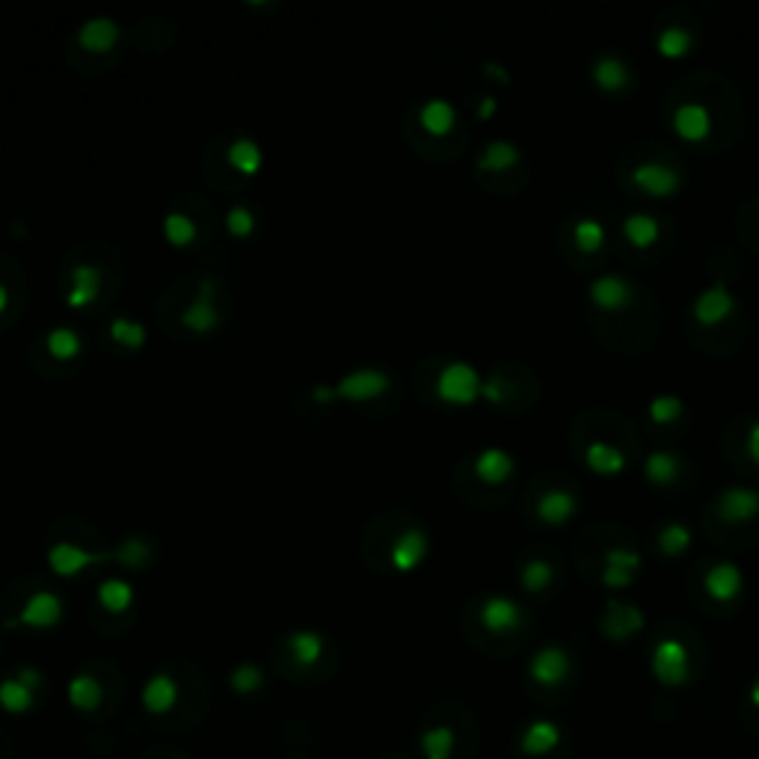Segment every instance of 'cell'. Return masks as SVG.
<instances>
[{
	"instance_id": "1",
	"label": "cell",
	"mask_w": 759,
	"mask_h": 759,
	"mask_svg": "<svg viewBox=\"0 0 759 759\" xmlns=\"http://www.w3.org/2000/svg\"><path fill=\"white\" fill-rule=\"evenodd\" d=\"M436 395L454 407H469L483 395V377L472 362L454 359L436 377Z\"/></svg>"
},
{
	"instance_id": "2",
	"label": "cell",
	"mask_w": 759,
	"mask_h": 759,
	"mask_svg": "<svg viewBox=\"0 0 759 759\" xmlns=\"http://www.w3.org/2000/svg\"><path fill=\"white\" fill-rule=\"evenodd\" d=\"M217 279L213 276H202L193 296H190V303L184 306L182 312V324L196 332V336H211L213 329L220 327V308H217Z\"/></svg>"
},
{
	"instance_id": "3",
	"label": "cell",
	"mask_w": 759,
	"mask_h": 759,
	"mask_svg": "<svg viewBox=\"0 0 759 759\" xmlns=\"http://www.w3.org/2000/svg\"><path fill=\"white\" fill-rule=\"evenodd\" d=\"M389 386H391V377L383 371V368H374V365L353 368V371L341 374L336 383H332V389H336V400H353V403L374 400L383 395V391H389Z\"/></svg>"
},
{
	"instance_id": "4",
	"label": "cell",
	"mask_w": 759,
	"mask_h": 759,
	"mask_svg": "<svg viewBox=\"0 0 759 759\" xmlns=\"http://www.w3.org/2000/svg\"><path fill=\"white\" fill-rule=\"evenodd\" d=\"M47 567L54 569L59 578H75L80 576L83 569H89L92 564H107V561H116V552H89L83 549L78 543H68V540H59L54 543L51 549H47Z\"/></svg>"
},
{
	"instance_id": "5",
	"label": "cell",
	"mask_w": 759,
	"mask_h": 759,
	"mask_svg": "<svg viewBox=\"0 0 759 759\" xmlns=\"http://www.w3.org/2000/svg\"><path fill=\"white\" fill-rule=\"evenodd\" d=\"M63 620V599L54 590H36L27 597V602L21 605V611L16 620H9L6 626H30V629H51Z\"/></svg>"
},
{
	"instance_id": "6",
	"label": "cell",
	"mask_w": 759,
	"mask_h": 759,
	"mask_svg": "<svg viewBox=\"0 0 759 759\" xmlns=\"http://www.w3.org/2000/svg\"><path fill=\"white\" fill-rule=\"evenodd\" d=\"M427 552H431V537H427V531L419 525H410L398 534L395 543H391L389 561L398 573H412V569L421 567Z\"/></svg>"
},
{
	"instance_id": "7",
	"label": "cell",
	"mask_w": 759,
	"mask_h": 759,
	"mask_svg": "<svg viewBox=\"0 0 759 759\" xmlns=\"http://www.w3.org/2000/svg\"><path fill=\"white\" fill-rule=\"evenodd\" d=\"M590 300L605 312H620L635 300V282L623 273H602L590 282Z\"/></svg>"
},
{
	"instance_id": "8",
	"label": "cell",
	"mask_w": 759,
	"mask_h": 759,
	"mask_svg": "<svg viewBox=\"0 0 759 759\" xmlns=\"http://www.w3.org/2000/svg\"><path fill=\"white\" fill-rule=\"evenodd\" d=\"M101 270L95 265H75L68 270V285H66V306L68 308H89L101 296Z\"/></svg>"
},
{
	"instance_id": "9",
	"label": "cell",
	"mask_w": 759,
	"mask_h": 759,
	"mask_svg": "<svg viewBox=\"0 0 759 759\" xmlns=\"http://www.w3.org/2000/svg\"><path fill=\"white\" fill-rule=\"evenodd\" d=\"M119 39H122V27H119V21L110 16H89L78 27V42L83 51H89V54L113 51Z\"/></svg>"
},
{
	"instance_id": "10",
	"label": "cell",
	"mask_w": 759,
	"mask_h": 759,
	"mask_svg": "<svg viewBox=\"0 0 759 759\" xmlns=\"http://www.w3.org/2000/svg\"><path fill=\"white\" fill-rule=\"evenodd\" d=\"M733 308H735L733 291L723 282H715V285H706V288L694 296L691 315L700 320V324H721Z\"/></svg>"
},
{
	"instance_id": "11",
	"label": "cell",
	"mask_w": 759,
	"mask_h": 759,
	"mask_svg": "<svg viewBox=\"0 0 759 759\" xmlns=\"http://www.w3.org/2000/svg\"><path fill=\"white\" fill-rule=\"evenodd\" d=\"M635 184L640 190H647L652 196H671L680 190L682 184V172L671 163H659V161H647L635 170Z\"/></svg>"
},
{
	"instance_id": "12",
	"label": "cell",
	"mask_w": 759,
	"mask_h": 759,
	"mask_svg": "<svg viewBox=\"0 0 759 759\" xmlns=\"http://www.w3.org/2000/svg\"><path fill=\"white\" fill-rule=\"evenodd\" d=\"M671 125L682 140L700 142V140H706L712 130V113H709V107L700 101H682L673 110Z\"/></svg>"
},
{
	"instance_id": "13",
	"label": "cell",
	"mask_w": 759,
	"mask_h": 759,
	"mask_svg": "<svg viewBox=\"0 0 759 759\" xmlns=\"http://www.w3.org/2000/svg\"><path fill=\"white\" fill-rule=\"evenodd\" d=\"M718 514L730 522H744V519H754L759 514V490L754 486H727L721 495H718Z\"/></svg>"
},
{
	"instance_id": "14",
	"label": "cell",
	"mask_w": 759,
	"mask_h": 759,
	"mask_svg": "<svg viewBox=\"0 0 759 759\" xmlns=\"http://www.w3.org/2000/svg\"><path fill=\"white\" fill-rule=\"evenodd\" d=\"M419 125L431 137H445L457 125V107L448 99H442V95H433V99H427L419 107Z\"/></svg>"
},
{
	"instance_id": "15",
	"label": "cell",
	"mask_w": 759,
	"mask_h": 759,
	"mask_svg": "<svg viewBox=\"0 0 759 759\" xmlns=\"http://www.w3.org/2000/svg\"><path fill=\"white\" fill-rule=\"evenodd\" d=\"M142 706H146V712H151V715H166L172 706H175V700H178V682L172 680L170 673H151L146 685H142Z\"/></svg>"
},
{
	"instance_id": "16",
	"label": "cell",
	"mask_w": 759,
	"mask_h": 759,
	"mask_svg": "<svg viewBox=\"0 0 759 759\" xmlns=\"http://www.w3.org/2000/svg\"><path fill=\"white\" fill-rule=\"evenodd\" d=\"M516 469V460L510 451L490 445L478 451V457H474V474L483 481V483H504L510 474Z\"/></svg>"
},
{
	"instance_id": "17",
	"label": "cell",
	"mask_w": 759,
	"mask_h": 759,
	"mask_svg": "<svg viewBox=\"0 0 759 759\" xmlns=\"http://www.w3.org/2000/svg\"><path fill=\"white\" fill-rule=\"evenodd\" d=\"M481 623L490 632H510L522 623V608L510 597H486L481 605Z\"/></svg>"
},
{
	"instance_id": "18",
	"label": "cell",
	"mask_w": 759,
	"mask_h": 759,
	"mask_svg": "<svg viewBox=\"0 0 759 759\" xmlns=\"http://www.w3.org/2000/svg\"><path fill=\"white\" fill-rule=\"evenodd\" d=\"M225 161H229L232 170H237L241 175H258L261 166H265V149L255 137H234L225 149Z\"/></svg>"
},
{
	"instance_id": "19",
	"label": "cell",
	"mask_w": 759,
	"mask_h": 759,
	"mask_svg": "<svg viewBox=\"0 0 759 759\" xmlns=\"http://www.w3.org/2000/svg\"><path fill=\"white\" fill-rule=\"evenodd\" d=\"M593 80H597L602 89L620 92L629 87V80H632V68H629V63L620 54H602V57H597V63H593Z\"/></svg>"
},
{
	"instance_id": "20",
	"label": "cell",
	"mask_w": 759,
	"mask_h": 759,
	"mask_svg": "<svg viewBox=\"0 0 759 759\" xmlns=\"http://www.w3.org/2000/svg\"><path fill=\"white\" fill-rule=\"evenodd\" d=\"M95 597H99V605H101L104 611L125 614L130 605H134V585H130L128 578L110 576V578L99 581V587H95Z\"/></svg>"
},
{
	"instance_id": "21",
	"label": "cell",
	"mask_w": 759,
	"mask_h": 759,
	"mask_svg": "<svg viewBox=\"0 0 759 759\" xmlns=\"http://www.w3.org/2000/svg\"><path fill=\"white\" fill-rule=\"evenodd\" d=\"M45 350L59 362H71L83 353V338H80V332L75 327L57 324V327H51L45 332Z\"/></svg>"
},
{
	"instance_id": "22",
	"label": "cell",
	"mask_w": 759,
	"mask_h": 759,
	"mask_svg": "<svg viewBox=\"0 0 759 759\" xmlns=\"http://www.w3.org/2000/svg\"><path fill=\"white\" fill-rule=\"evenodd\" d=\"M638 564H640V555L635 549H608V555H605L602 581L611 587H623V585H629V578L635 576Z\"/></svg>"
},
{
	"instance_id": "23",
	"label": "cell",
	"mask_w": 759,
	"mask_h": 759,
	"mask_svg": "<svg viewBox=\"0 0 759 759\" xmlns=\"http://www.w3.org/2000/svg\"><path fill=\"white\" fill-rule=\"evenodd\" d=\"M742 569L730 564V561H718L715 567L706 573V587L709 593L715 599H733V597H739V590H742Z\"/></svg>"
},
{
	"instance_id": "24",
	"label": "cell",
	"mask_w": 759,
	"mask_h": 759,
	"mask_svg": "<svg viewBox=\"0 0 759 759\" xmlns=\"http://www.w3.org/2000/svg\"><path fill=\"white\" fill-rule=\"evenodd\" d=\"M623 234L635 246H652L661 234V220L652 211H632L623 220Z\"/></svg>"
},
{
	"instance_id": "25",
	"label": "cell",
	"mask_w": 759,
	"mask_h": 759,
	"mask_svg": "<svg viewBox=\"0 0 759 759\" xmlns=\"http://www.w3.org/2000/svg\"><path fill=\"white\" fill-rule=\"evenodd\" d=\"M163 237L166 244L175 246V249H187L196 244L199 237V225L196 220L190 217L184 211H166L163 213Z\"/></svg>"
},
{
	"instance_id": "26",
	"label": "cell",
	"mask_w": 759,
	"mask_h": 759,
	"mask_svg": "<svg viewBox=\"0 0 759 759\" xmlns=\"http://www.w3.org/2000/svg\"><path fill=\"white\" fill-rule=\"evenodd\" d=\"M680 472H682V460L680 454H673V451L668 448H656V451H650L647 460H644V474H647V481L652 483H673L676 478H680Z\"/></svg>"
},
{
	"instance_id": "27",
	"label": "cell",
	"mask_w": 759,
	"mask_h": 759,
	"mask_svg": "<svg viewBox=\"0 0 759 759\" xmlns=\"http://www.w3.org/2000/svg\"><path fill=\"white\" fill-rule=\"evenodd\" d=\"M576 495L573 493H567V490H546L540 495V502H537V514L543 522H549V525H561V522H567L569 516L576 514Z\"/></svg>"
},
{
	"instance_id": "28",
	"label": "cell",
	"mask_w": 759,
	"mask_h": 759,
	"mask_svg": "<svg viewBox=\"0 0 759 759\" xmlns=\"http://www.w3.org/2000/svg\"><path fill=\"white\" fill-rule=\"evenodd\" d=\"M288 650L296 664L312 668V664L324 656V635L315 632V629H296V632L288 635Z\"/></svg>"
},
{
	"instance_id": "29",
	"label": "cell",
	"mask_w": 759,
	"mask_h": 759,
	"mask_svg": "<svg viewBox=\"0 0 759 759\" xmlns=\"http://www.w3.org/2000/svg\"><path fill=\"white\" fill-rule=\"evenodd\" d=\"M519 149L510 140H490L478 154V166L486 172H504L510 166H516Z\"/></svg>"
},
{
	"instance_id": "30",
	"label": "cell",
	"mask_w": 759,
	"mask_h": 759,
	"mask_svg": "<svg viewBox=\"0 0 759 759\" xmlns=\"http://www.w3.org/2000/svg\"><path fill=\"white\" fill-rule=\"evenodd\" d=\"M107 336H110L119 348H128V350H140L142 344H146L149 338V329L142 320L137 317H125V315H119L110 320V327H107Z\"/></svg>"
},
{
	"instance_id": "31",
	"label": "cell",
	"mask_w": 759,
	"mask_h": 759,
	"mask_svg": "<svg viewBox=\"0 0 759 759\" xmlns=\"http://www.w3.org/2000/svg\"><path fill=\"white\" fill-rule=\"evenodd\" d=\"M68 700H71V706H75V709L92 712L95 706L101 703V682L95 680V676H89V673L71 676V682H68Z\"/></svg>"
},
{
	"instance_id": "32",
	"label": "cell",
	"mask_w": 759,
	"mask_h": 759,
	"mask_svg": "<svg viewBox=\"0 0 759 759\" xmlns=\"http://www.w3.org/2000/svg\"><path fill=\"white\" fill-rule=\"evenodd\" d=\"M0 706L12 715H21L33 706V688L24 685L18 676H9V680L0 682Z\"/></svg>"
},
{
	"instance_id": "33",
	"label": "cell",
	"mask_w": 759,
	"mask_h": 759,
	"mask_svg": "<svg viewBox=\"0 0 759 759\" xmlns=\"http://www.w3.org/2000/svg\"><path fill=\"white\" fill-rule=\"evenodd\" d=\"M573 244L581 253H597L605 244V225L597 217H578L573 223Z\"/></svg>"
},
{
	"instance_id": "34",
	"label": "cell",
	"mask_w": 759,
	"mask_h": 759,
	"mask_svg": "<svg viewBox=\"0 0 759 759\" xmlns=\"http://www.w3.org/2000/svg\"><path fill=\"white\" fill-rule=\"evenodd\" d=\"M587 463L597 472L602 474H614V472H623L626 466V454L620 448H614V445H605V442H593L587 448Z\"/></svg>"
},
{
	"instance_id": "35",
	"label": "cell",
	"mask_w": 759,
	"mask_h": 759,
	"mask_svg": "<svg viewBox=\"0 0 759 759\" xmlns=\"http://www.w3.org/2000/svg\"><path fill=\"white\" fill-rule=\"evenodd\" d=\"M564 668H567V656L557 647L540 650L537 656H534V661H531V673L537 676V680H543V682H555L557 676L564 673Z\"/></svg>"
},
{
	"instance_id": "36",
	"label": "cell",
	"mask_w": 759,
	"mask_h": 759,
	"mask_svg": "<svg viewBox=\"0 0 759 759\" xmlns=\"http://www.w3.org/2000/svg\"><path fill=\"white\" fill-rule=\"evenodd\" d=\"M113 552H116L119 564H125L130 569H140V567H146V561L151 557V546H149V540H142V537H125Z\"/></svg>"
},
{
	"instance_id": "37",
	"label": "cell",
	"mask_w": 759,
	"mask_h": 759,
	"mask_svg": "<svg viewBox=\"0 0 759 759\" xmlns=\"http://www.w3.org/2000/svg\"><path fill=\"white\" fill-rule=\"evenodd\" d=\"M229 685H232V691H237V694H255L258 688L265 685V671H261L258 664H253V661H244L232 671Z\"/></svg>"
},
{
	"instance_id": "38",
	"label": "cell",
	"mask_w": 759,
	"mask_h": 759,
	"mask_svg": "<svg viewBox=\"0 0 759 759\" xmlns=\"http://www.w3.org/2000/svg\"><path fill=\"white\" fill-rule=\"evenodd\" d=\"M225 232L237 241H246V237H253L255 232V213L249 205H232L225 211Z\"/></svg>"
},
{
	"instance_id": "39",
	"label": "cell",
	"mask_w": 759,
	"mask_h": 759,
	"mask_svg": "<svg viewBox=\"0 0 759 759\" xmlns=\"http://www.w3.org/2000/svg\"><path fill=\"white\" fill-rule=\"evenodd\" d=\"M451 747H454V733L448 727H433L421 735V751L427 759H448Z\"/></svg>"
},
{
	"instance_id": "40",
	"label": "cell",
	"mask_w": 759,
	"mask_h": 759,
	"mask_svg": "<svg viewBox=\"0 0 759 759\" xmlns=\"http://www.w3.org/2000/svg\"><path fill=\"white\" fill-rule=\"evenodd\" d=\"M688 543H691V531H688L682 522H668V525L659 531V549L664 555H680Z\"/></svg>"
},
{
	"instance_id": "41",
	"label": "cell",
	"mask_w": 759,
	"mask_h": 759,
	"mask_svg": "<svg viewBox=\"0 0 759 759\" xmlns=\"http://www.w3.org/2000/svg\"><path fill=\"white\" fill-rule=\"evenodd\" d=\"M552 576H555V569H552L549 561H543V557H531L519 573L522 585H525L528 590H543L552 581Z\"/></svg>"
},
{
	"instance_id": "42",
	"label": "cell",
	"mask_w": 759,
	"mask_h": 759,
	"mask_svg": "<svg viewBox=\"0 0 759 759\" xmlns=\"http://www.w3.org/2000/svg\"><path fill=\"white\" fill-rule=\"evenodd\" d=\"M691 47V33L685 27H664L659 33V51L664 57H680Z\"/></svg>"
},
{
	"instance_id": "43",
	"label": "cell",
	"mask_w": 759,
	"mask_h": 759,
	"mask_svg": "<svg viewBox=\"0 0 759 759\" xmlns=\"http://www.w3.org/2000/svg\"><path fill=\"white\" fill-rule=\"evenodd\" d=\"M680 412H682V400L676 395H656L650 400V419L659 421V424L673 421Z\"/></svg>"
},
{
	"instance_id": "44",
	"label": "cell",
	"mask_w": 759,
	"mask_h": 759,
	"mask_svg": "<svg viewBox=\"0 0 759 759\" xmlns=\"http://www.w3.org/2000/svg\"><path fill=\"white\" fill-rule=\"evenodd\" d=\"M312 400L315 403H336V389H332V383L329 386L320 383V386L312 389Z\"/></svg>"
},
{
	"instance_id": "45",
	"label": "cell",
	"mask_w": 759,
	"mask_h": 759,
	"mask_svg": "<svg viewBox=\"0 0 759 759\" xmlns=\"http://www.w3.org/2000/svg\"><path fill=\"white\" fill-rule=\"evenodd\" d=\"M495 107H498L495 95H483V99L478 101V116H481V119H493Z\"/></svg>"
},
{
	"instance_id": "46",
	"label": "cell",
	"mask_w": 759,
	"mask_h": 759,
	"mask_svg": "<svg viewBox=\"0 0 759 759\" xmlns=\"http://www.w3.org/2000/svg\"><path fill=\"white\" fill-rule=\"evenodd\" d=\"M747 451H751V457L759 463V421L751 427V433H747Z\"/></svg>"
},
{
	"instance_id": "47",
	"label": "cell",
	"mask_w": 759,
	"mask_h": 759,
	"mask_svg": "<svg viewBox=\"0 0 759 759\" xmlns=\"http://www.w3.org/2000/svg\"><path fill=\"white\" fill-rule=\"evenodd\" d=\"M483 71H486L490 78H495V80H507L504 66H502V63H493V59H490V63H483Z\"/></svg>"
},
{
	"instance_id": "48",
	"label": "cell",
	"mask_w": 759,
	"mask_h": 759,
	"mask_svg": "<svg viewBox=\"0 0 759 759\" xmlns=\"http://www.w3.org/2000/svg\"><path fill=\"white\" fill-rule=\"evenodd\" d=\"M6 306H9V288L4 282H0V315L6 312Z\"/></svg>"
},
{
	"instance_id": "49",
	"label": "cell",
	"mask_w": 759,
	"mask_h": 759,
	"mask_svg": "<svg viewBox=\"0 0 759 759\" xmlns=\"http://www.w3.org/2000/svg\"><path fill=\"white\" fill-rule=\"evenodd\" d=\"M178 759H182V756H178Z\"/></svg>"
}]
</instances>
